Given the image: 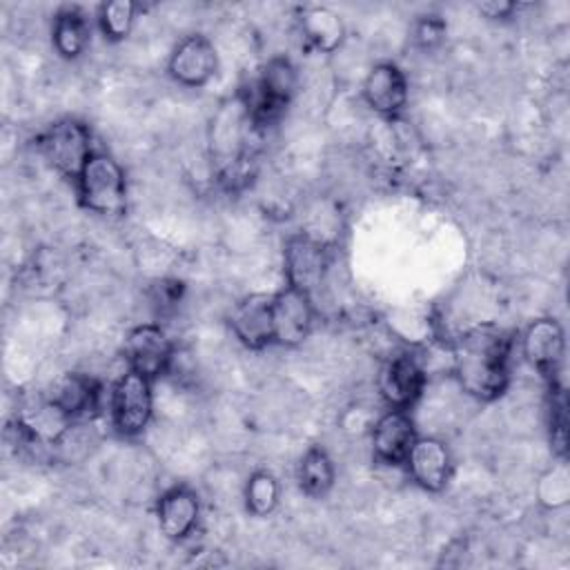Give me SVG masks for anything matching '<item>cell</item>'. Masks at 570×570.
<instances>
[{
    "mask_svg": "<svg viewBox=\"0 0 570 570\" xmlns=\"http://www.w3.org/2000/svg\"><path fill=\"white\" fill-rule=\"evenodd\" d=\"M510 334L492 325L472 327L454 341V374L470 396L494 401L505 392L510 381Z\"/></svg>",
    "mask_w": 570,
    "mask_h": 570,
    "instance_id": "obj_1",
    "label": "cell"
},
{
    "mask_svg": "<svg viewBox=\"0 0 570 570\" xmlns=\"http://www.w3.org/2000/svg\"><path fill=\"white\" fill-rule=\"evenodd\" d=\"M78 183L82 207L100 216H120L127 207L125 171L109 154L94 151L85 163Z\"/></svg>",
    "mask_w": 570,
    "mask_h": 570,
    "instance_id": "obj_2",
    "label": "cell"
},
{
    "mask_svg": "<svg viewBox=\"0 0 570 570\" xmlns=\"http://www.w3.org/2000/svg\"><path fill=\"white\" fill-rule=\"evenodd\" d=\"M296 89V69L287 58H272L261 69L249 94L243 98L245 111L254 127L276 122L287 109Z\"/></svg>",
    "mask_w": 570,
    "mask_h": 570,
    "instance_id": "obj_3",
    "label": "cell"
},
{
    "mask_svg": "<svg viewBox=\"0 0 570 570\" xmlns=\"http://www.w3.org/2000/svg\"><path fill=\"white\" fill-rule=\"evenodd\" d=\"M40 149L45 158L65 176L78 178L85 163L94 154L91 149V134L85 122L65 118L53 122L40 136Z\"/></svg>",
    "mask_w": 570,
    "mask_h": 570,
    "instance_id": "obj_4",
    "label": "cell"
},
{
    "mask_svg": "<svg viewBox=\"0 0 570 570\" xmlns=\"http://www.w3.org/2000/svg\"><path fill=\"white\" fill-rule=\"evenodd\" d=\"M111 423L118 434L136 436L151 419V381L134 370H127L111 390Z\"/></svg>",
    "mask_w": 570,
    "mask_h": 570,
    "instance_id": "obj_5",
    "label": "cell"
},
{
    "mask_svg": "<svg viewBox=\"0 0 570 570\" xmlns=\"http://www.w3.org/2000/svg\"><path fill=\"white\" fill-rule=\"evenodd\" d=\"M283 261L287 287H294L307 296H312L323 285L330 267L325 245L309 234L292 236L285 245Z\"/></svg>",
    "mask_w": 570,
    "mask_h": 570,
    "instance_id": "obj_6",
    "label": "cell"
},
{
    "mask_svg": "<svg viewBox=\"0 0 570 570\" xmlns=\"http://www.w3.org/2000/svg\"><path fill=\"white\" fill-rule=\"evenodd\" d=\"M314 325L312 296L285 287L272 296V343L294 347L301 345Z\"/></svg>",
    "mask_w": 570,
    "mask_h": 570,
    "instance_id": "obj_7",
    "label": "cell"
},
{
    "mask_svg": "<svg viewBox=\"0 0 570 570\" xmlns=\"http://www.w3.org/2000/svg\"><path fill=\"white\" fill-rule=\"evenodd\" d=\"M125 358L129 370L147 376L149 381L163 376L174 358V347L167 334L151 323L134 327L125 338Z\"/></svg>",
    "mask_w": 570,
    "mask_h": 570,
    "instance_id": "obj_8",
    "label": "cell"
},
{
    "mask_svg": "<svg viewBox=\"0 0 570 570\" xmlns=\"http://www.w3.org/2000/svg\"><path fill=\"white\" fill-rule=\"evenodd\" d=\"M521 350L525 361L550 381V385H557V376L561 372L566 341L563 330L554 318H537L528 325L521 338Z\"/></svg>",
    "mask_w": 570,
    "mask_h": 570,
    "instance_id": "obj_9",
    "label": "cell"
},
{
    "mask_svg": "<svg viewBox=\"0 0 570 570\" xmlns=\"http://www.w3.org/2000/svg\"><path fill=\"white\" fill-rule=\"evenodd\" d=\"M425 387L423 365L410 356H392L379 374V392L383 401L394 410H410Z\"/></svg>",
    "mask_w": 570,
    "mask_h": 570,
    "instance_id": "obj_10",
    "label": "cell"
},
{
    "mask_svg": "<svg viewBox=\"0 0 570 570\" xmlns=\"http://www.w3.org/2000/svg\"><path fill=\"white\" fill-rule=\"evenodd\" d=\"M218 69L214 45L205 36H187L169 58V76L185 87H203Z\"/></svg>",
    "mask_w": 570,
    "mask_h": 570,
    "instance_id": "obj_11",
    "label": "cell"
},
{
    "mask_svg": "<svg viewBox=\"0 0 570 570\" xmlns=\"http://www.w3.org/2000/svg\"><path fill=\"white\" fill-rule=\"evenodd\" d=\"M416 441V428L407 410L390 407L381 414L372 428L374 456L387 465L405 463L412 445Z\"/></svg>",
    "mask_w": 570,
    "mask_h": 570,
    "instance_id": "obj_12",
    "label": "cell"
},
{
    "mask_svg": "<svg viewBox=\"0 0 570 570\" xmlns=\"http://www.w3.org/2000/svg\"><path fill=\"white\" fill-rule=\"evenodd\" d=\"M407 472L416 485L428 492H439L448 485L452 474V454L441 439L423 436L414 441L407 459Z\"/></svg>",
    "mask_w": 570,
    "mask_h": 570,
    "instance_id": "obj_13",
    "label": "cell"
},
{
    "mask_svg": "<svg viewBox=\"0 0 570 570\" xmlns=\"http://www.w3.org/2000/svg\"><path fill=\"white\" fill-rule=\"evenodd\" d=\"M363 98L374 111L383 116L399 114L407 102L405 73L394 62L374 65L365 76Z\"/></svg>",
    "mask_w": 570,
    "mask_h": 570,
    "instance_id": "obj_14",
    "label": "cell"
},
{
    "mask_svg": "<svg viewBox=\"0 0 570 570\" xmlns=\"http://www.w3.org/2000/svg\"><path fill=\"white\" fill-rule=\"evenodd\" d=\"M229 325L243 345L252 350L269 345L272 343V296L252 294L243 298L234 307Z\"/></svg>",
    "mask_w": 570,
    "mask_h": 570,
    "instance_id": "obj_15",
    "label": "cell"
},
{
    "mask_svg": "<svg viewBox=\"0 0 570 570\" xmlns=\"http://www.w3.org/2000/svg\"><path fill=\"white\" fill-rule=\"evenodd\" d=\"M198 514H200L198 497L187 485L169 488L158 501L160 530L174 541L185 539L196 528Z\"/></svg>",
    "mask_w": 570,
    "mask_h": 570,
    "instance_id": "obj_16",
    "label": "cell"
},
{
    "mask_svg": "<svg viewBox=\"0 0 570 570\" xmlns=\"http://www.w3.org/2000/svg\"><path fill=\"white\" fill-rule=\"evenodd\" d=\"M56 405H60L71 419L91 414L100 401V385L85 374H65L49 396Z\"/></svg>",
    "mask_w": 570,
    "mask_h": 570,
    "instance_id": "obj_17",
    "label": "cell"
},
{
    "mask_svg": "<svg viewBox=\"0 0 570 570\" xmlns=\"http://www.w3.org/2000/svg\"><path fill=\"white\" fill-rule=\"evenodd\" d=\"M298 22H301L303 38L309 42V47H314L321 53H332L334 49H338V45L345 38L343 20L325 7L303 9Z\"/></svg>",
    "mask_w": 570,
    "mask_h": 570,
    "instance_id": "obj_18",
    "label": "cell"
},
{
    "mask_svg": "<svg viewBox=\"0 0 570 570\" xmlns=\"http://www.w3.org/2000/svg\"><path fill=\"white\" fill-rule=\"evenodd\" d=\"M53 47L62 58H78L91 36L87 16L78 7H65L53 18Z\"/></svg>",
    "mask_w": 570,
    "mask_h": 570,
    "instance_id": "obj_19",
    "label": "cell"
},
{
    "mask_svg": "<svg viewBox=\"0 0 570 570\" xmlns=\"http://www.w3.org/2000/svg\"><path fill=\"white\" fill-rule=\"evenodd\" d=\"M298 483L305 494L323 497L334 485V463L323 448H309L298 463Z\"/></svg>",
    "mask_w": 570,
    "mask_h": 570,
    "instance_id": "obj_20",
    "label": "cell"
},
{
    "mask_svg": "<svg viewBox=\"0 0 570 570\" xmlns=\"http://www.w3.org/2000/svg\"><path fill=\"white\" fill-rule=\"evenodd\" d=\"M278 503V483L269 472H256L245 485V505L256 517H267Z\"/></svg>",
    "mask_w": 570,
    "mask_h": 570,
    "instance_id": "obj_21",
    "label": "cell"
},
{
    "mask_svg": "<svg viewBox=\"0 0 570 570\" xmlns=\"http://www.w3.org/2000/svg\"><path fill=\"white\" fill-rule=\"evenodd\" d=\"M136 4L129 0H111L100 4L98 9V24L109 40H122L134 24Z\"/></svg>",
    "mask_w": 570,
    "mask_h": 570,
    "instance_id": "obj_22",
    "label": "cell"
},
{
    "mask_svg": "<svg viewBox=\"0 0 570 570\" xmlns=\"http://www.w3.org/2000/svg\"><path fill=\"white\" fill-rule=\"evenodd\" d=\"M566 396L563 392L552 385V405H550V441L552 450L563 459L568 450V430H566Z\"/></svg>",
    "mask_w": 570,
    "mask_h": 570,
    "instance_id": "obj_23",
    "label": "cell"
},
{
    "mask_svg": "<svg viewBox=\"0 0 570 570\" xmlns=\"http://www.w3.org/2000/svg\"><path fill=\"white\" fill-rule=\"evenodd\" d=\"M443 33H445V24L439 20V18H434V16H430V18H423V20H419V24H416V42L421 45V47H434L441 38H443Z\"/></svg>",
    "mask_w": 570,
    "mask_h": 570,
    "instance_id": "obj_24",
    "label": "cell"
},
{
    "mask_svg": "<svg viewBox=\"0 0 570 570\" xmlns=\"http://www.w3.org/2000/svg\"><path fill=\"white\" fill-rule=\"evenodd\" d=\"M479 11L488 18H510L517 11L514 2H505V0H490V2H481Z\"/></svg>",
    "mask_w": 570,
    "mask_h": 570,
    "instance_id": "obj_25",
    "label": "cell"
}]
</instances>
